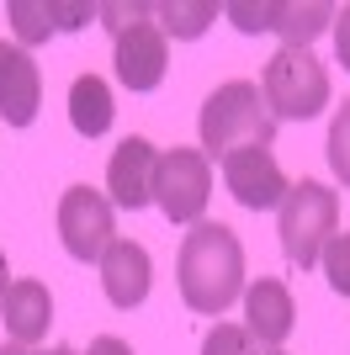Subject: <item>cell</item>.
Returning a JSON list of instances; mask_svg holds the SVG:
<instances>
[{"mask_svg":"<svg viewBox=\"0 0 350 355\" xmlns=\"http://www.w3.org/2000/svg\"><path fill=\"white\" fill-rule=\"evenodd\" d=\"M249 345H255V340L244 334V324H218L202 340V355H255Z\"/></svg>","mask_w":350,"mask_h":355,"instance_id":"22","label":"cell"},{"mask_svg":"<svg viewBox=\"0 0 350 355\" xmlns=\"http://www.w3.org/2000/svg\"><path fill=\"white\" fill-rule=\"evenodd\" d=\"M223 11H228V21L239 32H276V0H265V6H255V0H228Z\"/></svg>","mask_w":350,"mask_h":355,"instance_id":"20","label":"cell"},{"mask_svg":"<svg viewBox=\"0 0 350 355\" xmlns=\"http://www.w3.org/2000/svg\"><path fill=\"white\" fill-rule=\"evenodd\" d=\"M149 282H154V266H149V250L133 244V239H112L101 254V292L112 308L133 313L149 297Z\"/></svg>","mask_w":350,"mask_h":355,"instance_id":"11","label":"cell"},{"mask_svg":"<svg viewBox=\"0 0 350 355\" xmlns=\"http://www.w3.org/2000/svg\"><path fill=\"white\" fill-rule=\"evenodd\" d=\"M154 16H160L165 37H202L218 21V6L212 0H165V6H154Z\"/></svg>","mask_w":350,"mask_h":355,"instance_id":"16","label":"cell"},{"mask_svg":"<svg viewBox=\"0 0 350 355\" xmlns=\"http://www.w3.org/2000/svg\"><path fill=\"white\" fill-rule=\"evenodd\" d=\"M181 302L191 313H223L233 297H244V244L228 223H197L175 260Z\"/></svg>","mask_w":350,"mask_h":355,"instance_id":"1","label":"cell"},{"mask_svg":"<svg viewBox=\"0 0 350 355\" xmlns=\"http://www.w3.org/2000/svg\"><path fill=\"white\" fill-rule=\"evenodd\" d=\"M329 170H335V180L350 191V101L335 112V122H329Z\"/></svg>","mask_w":350,"mask_h":355,"instance_id":"18","label":"cell"},{"mask_svg":"<svg viewBox=\"0 0 350 355\" xmlns=\"http://www.w3.org/2000/svg\"><path fill=\"white\" fill-rule=\"evenodd\" d=\"M0 355H32V345H16V340H6V345H0Z\"/></svg>","mask_w":350,"mask_h":355,"instance_id":"26","label":"cell"},{"mask_svg":"<svg viewBox=\"0 0 350 355\" xmlns=\"http://www.w3.org/2000/svg\"><path fill=\"white\" fill-rule=\"evenodd\" d=\"M43 106V74L22 43H0V117L11 128H27Z\"/></svg>","mask_w":350,"mask_h":355,"instance_id":"10","label":"cell"},{"mask_svg":"<svg viewBox=\"0 0 350 355\" xmlns=\"http://www.w3.org/2000/svg\"><path fill=\"white\" fill-rule=\"evenodd\" d=\"M319 266H324V276H329V286H335L340 297H350V234H335L324 244Z\"/></svg>","mask_w":350,"mask_h":355,"instance_id":"19","label":"cell"},{"mask_svg":"<svg viewBox=\"0 0 350 355\" xmlns=\"http://www.w3.org/2000/svg\"><path fill=\"white\" fill-rule=\"evenodd\" d=\"M335 53H340V64L350 69V6L335 11Z\"/></svg>","mask_w":350,"mask_h":355,"instance_id":"24","label":"cell"},{"mask_svg":"<svg viewBox=\"0 0 350 355\" xmlns=\"http://www.w3.org/2000/svg\"><path fill=\"white\" fill-rule=\"evenodd\" d=\"M6 16H11L16 43H22V48L48 43V32H58V21H53V0H11V6H6Z\"/></svg>","mask_w":350,"mask_h":355,"instance_id":"17","label":"cell"},{"mask_svg":"<svg viewBox=\"0 0 350 355\" xmlns=\"http://www.w3.org/2000/svg\"><path fill=\"white\" fill-rule=\"evenodd\" d=\"M260 96L276 122H308L329 106V69L308 48H281L260 69Z\"/></svg>","mask_w":350,"mask_h":355,"instance_id":"4","label":"cell"},{"mask_svg":"<svg viewBox=\"0 0 350 355\" xmlns=\"http://www.w3.org/2000/svg\"><path fill=\"white\" fill-rule=\"evenodd\" d=\"M260 355H287V350H260Z\"/></svg>","mask_w":350,"mask_h":355,"instance_id":"29","label":"cell"},{"mask_svg":"<svg viewBox=\"0 0 350 355\" xmlns=\"http://www.w3.org/2000/svg\"><path fill=\"white\" fill-rule=\"evenodd\" d=\"M112 85H106L101 74H80L69 85V122L80 138H101L112 128Z\"/></svg>","mask_w":350,"mask_h":355,"instance_id":"14","label":"cell"},{"mask_svg":"<svg viewBox=\"0 0 350 355\" xmlns=\"http://www.w3.org/2000/svg\"><path fill=\"white\" fill-rule=\"evenodd\" d=\"M324 27H335V6H324V0H308V6H276L281 48H308Z\"/></svg>","mask_w":350,"mask_h":355,"instance_id":"15","label":"cell"},{"mask_svg":"<svg viewBox=\"0 0 350 355\" xmlns=\"http://www.w3.org/2000/svg\"><path fill=\"white\" fill-rule=\"evenodd\" d=\"M207 196H212V164L202 148H165L154 164V207L170 223H197L207 218Z\"/></svg>","mask_w":350,"mask_h":355,"instance_id":"5","label":"cell"},{"mask_svg":"<svg viewBox=\"0 0 350 355\" xmlns=\"http://www.w3.org/2000/svg\"><path fill=\"white\" fill-rule=\"evenodd\" d=\"M0 318L16 345H38L53 324V297L43 282H11V292L0 297Z\"/></svg>","mask_w":350,"mask_h":355,"instance_id":"13","label":"cell"},{"mask_svg":"<svg viewBox=\"0 0 350 355\" xmlns=\"http://www.w3.org/2000/svg\"><path fill=\"white\" fill-rule=\"evenodd\" d=\"M85 355H133V345H128V340H117V334H101V340H90Z\"/></svg>","mask_w":350,"mask_h":355,"instance_id":"25","label":"cell"},{"mask_svg":"<svg viewBox=\"0 0 350 355\" xmlns=\"http://www.w3.org/2000/svg\"><path fill=\"white\" fill-rule=\"evenodd\" d=\"M43 355H80V350H69V345H53V350H43Z\"/></svg>","mask_w":350,"mask_h":355,"instance_id":"28","label":"cell"},{"mask_svg":"<svg viewBox=\"0 0 350 355\" xmlns=\"http://www.w3.org/2000/svg\"><path fill=\"white\" fill-rule=\"evenodd\" d=\"M197 133H202L207 159H223V154H233V148H244V144L271 148L276 117H271V106H265V96H260L255 80H228V85H218L207 96Z\"/></svg>","mask_w":350,"mask_h":355,"instance_id":"2","label":"cell"},{"mask_svg":"<svg viewBox=\"0 0 350 355\" xmlns=\"http://www.w3.org/2000/svg\"><path fill=\"white\" fill-rule=\"evenodd\" d=\"M154 164H160V148L149 138H122L106 159V191H112V207L138 212L154 202Z\"/></svg>","mask_w":350,"mask_h":355,"instance_id":"9","label":"cell"},{"mask_svg":"<svg viewBox=\"0 0 350 355\" xmlns=\"http://www.w3.org/2000/svg\"><path fill=\"white\" fill-rule=\"evenodd\" d=\"M292 318H297L292 292L276 282V276H260V282L244 286V334L249 340H260L265 350H276V345L292 334Z\"/></svg>","mask_w":350,"mask_h":355,"instance_id":"12","label":"cell"},{"mask_svg":"<svg viewBox=\"0 0 350 355\" xmlns=\"http://www.w3.org/2000/svg\"><path fill=\"white\" fill-rule=\"evenodd\" d=\"M96 16H101L106 21V32H128V27H138V21H149V16H154V6H138V0H101V6H96Z\"/></svg>","mask_w":350,"mask_h":355,"instance_id":"21","label":"cell"},{"mask_svg":"<svg viewBox=\"0 0 350 355\" xmlns=\"http://www.w3.org/2000/svg\"><path fill=\"white\" fill-rule=\"evenodd\" d=\"M96 16V6L90 0H53V21H58V32H80Z\"/></svg>","mask_w":350,"mask_h":355,"instance_id":"23","label":"cell"},{"mask_svg":"<svg viewBox=\"0 0 350 355\" xmlns=\"http://www.w3.org/2000/svg\"><path fill=\"white\" fill-rule=\"evenodd\" d=\"M281 254H287L297 270L319 266L324 244L340 234V191L335 186H324V180H297V186H287V196H281Z\"/></svg>","mask_w":350,"mask_h":355,"instance_id":"3","label":"cell"},{"mask_svg":"<svg viewBox=\"0 0 350 355\" xmlns=\"http://www.w3.org/2000/svg\"><path fill=\"white\" fill-rule=\"evenodd\" d=\"M223 186H228V196L239 207L265 212V207H281V196H287L292 180L281 175V164H276L271 148L244 144V148H233V154H223Z\"/></svg>","mask_w":350,"mask_h":355,"instance_id":"7","label":"cell"},{"mask_svg":"<svg viewBox=\"0 0 350 355\" xmlns=\"http://www.w3.org/2000/svg\"><path fill=\"white\" fill-rule=\"evenodd\" d=\"M58 239H64V250L69 260L80 266H101L106 244L117 239V223H112V202L101 191H90V186H69V191L58 196Z\"/></svg>","mask_w":350,"mask_h":355,"instance_id":"6","label":"cell"},{"mask_svg":"<svg viewBox=\"0 0 350 355\" xmlns=\"http://www.w3.org/2000/svg\"><path fill=\"white\" fill-rule=\"evenodd\" d=\"M6 276H11V270H6V254H0V297L11 292V282H6Z\"/></svg>","mask_w":350,"mask_h":355,"instance_id":"27","label":"cell"},{"mask_svg":"<svg viewBox=\"0 0 350 355\" xmlns=\"http://www.w3.org/2000/svg\"><path fill=\"white\" fill-rule=\"evenodd\" d=\"M112 64H117V80L128 90H160L165 85V69H170V37H165L154 21H138V27L117 32L112 37Z\"/></svg>","mask_w":350,"mask_h":355,"instance_id":"8","label":"cell"}]
</instances>
